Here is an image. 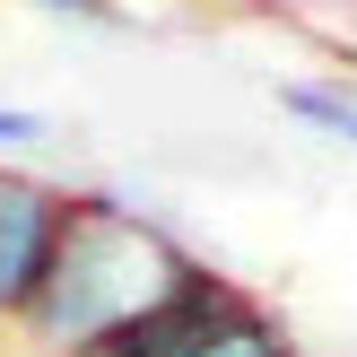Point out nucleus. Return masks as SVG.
Instances as JSON below:
<instances>
[{
	"label": "nucleus",
	"instance_id": "2",
	"mask_svg": "<svg viewBox=\"0 0 357 357\" xmlns=\"http://www.w3.org/2000/svg\"><path fill=\"white\" fill-rule=\"evenodd\" d=\"M61 227H70V192L44 183L26 166H0V357H9L17 323H26L35 288H44L52 253H61Z\"/></svg>",
	"mask_w": 357,
	"mask_h": 357
},
{
	"label": "nucleus",
	"instance_id": "4",
	"mask_svg": "<svg viewBox=\"0 0 357 357\" xmlns=\"http://www.w3.org/2000/svg\"><path fill=\"white\" fill-rule=\"evenodd\" d=\"M44 139V114H17V105H0V149H35Z\"/></svg>",
	"mask_w": 357,
	"mask_h": 357
},
{
	"label": "nucleus",
	"instance_id": "3",
	"mask_svg": "<svg viewBox=\"0 0 357 357\" xmlns=\"http://www.w3.org/2000/svg\"><path fill=\"white\" fill-rule=\"evenodd\" d=\"M279 105H288L305 131H323V139H340V149H357V87H331V79H296V87H279Z\"/></svg>",
	"mask_w": 357,
	"mask_h": 357
},
{
	"label": "nucleus",
	"instance_id": "1",
	"mask_svg": "<svg viewBox=\"0 0 357 357\" xmlns=\"http://www.w3.org/2000/svg\"><path fill=\"white\" fill-rule=\"evenodd\" d=\"M192 261L201 253H192L174 227L122 209L114 192H70L61 253H52V271H44V288H35L9 357H87L96 340H114L122 323H139Z\"/></svg>",
	"mask_w": 357,
	"mask_h": 357
},
{
	"label": "nucleus",
	"instance_id": "5",
	"mask_svg": "<svg viewBox=\"0 0 357 357\" xmlns=\"http://www.w3.org/2000/svg\"><path fill=\"white\" fill-rule=\"evenodd\" d=\"M52 9H87V0H52Z\"/></svg>",
	"mask_w": 357,
	"mask_h": 357
}]
</instances>
